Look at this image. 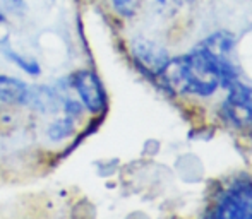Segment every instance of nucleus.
<instances>
[{
    "label": "nucleus",
    "instance_id": "9d476101",
    "mask_svg": "<svg viewBox=\"0 0 252 219\" xmlns=\"http://www.w3.org/2000/svg\"><path fill=\"white\" fill-rule=\"evenodd\" d=\"M5 54H7V56H9V58L12 60L14 63H16V65H19L21 69L24 70V72L31 74V76H38V74H40V65H38V63L34 62V60L24 58V56L14 54V52H10V50H7Z\"/></svg>",
    "mask_w": 252,
    "mask_h": 219
},
{
    "label": "nucleus",
    "instance_id": "0eeeda50",
    "mask_svg": "<svg viewBox=\"0 0 252 219\" xmlns=\"http://www.w3.org/2000/svg\"><path fill=\"white\" fill-rule=\"evenodd\" d=\"M202 48L209 52L216 58L218 63H228L230 55L235 47V38L228 31H218V33L211 34L209 38H206L201 43Z\"/></svg>",
    "mask_w": 252,
    "mask_h": 219
},
{
    "label": "nucleus",
    "instance_id": "1a4fd4ad",
    "mask_svg": "<svg viewBox=\"0 0 252 219\" xmlns=\"http://www.w3.org/2000/svg\"><path fill=\"white\" fill-rule=\"evenodd\" d=\"M74 125H72V118L70 116H65V118H60L57 122H53L48 129V137L52 140H62L67 139V137L72 134Z\"/></svg>",
    "mask_w": 252,
    "mask_h": 219
},
{
    "label": "nucleus",
    "instance_id": "7ed1b4c3",
    "mask_svg": "<svg viewBox=\"0 0 252 219\" xmlns=\"http://www.w3.org/2000/svg\"><path fill=\"white\" fill-rule=\"evenodd\" d=\"M223 118L239 129H252V89L246 84L235 82L230 86V96L221 107Z\"/></svg>",
    "mask_w": 252,
    "mask_h": 219
},
{
    "label": "nucleus",
    "instance_id": "f8f14e48",
    "mask_svg": "<svg viewBox=\"0 0 252 219\" xmlns=\"http://www.w3.org/2000/svg\"><path fill=\"white\" fill-rule=\"evenodd\" d=\"M63 110H65L67 116L76 118V116H79L81 113H83V105L77 103V101H74V100H65L63 101Z\"/></svg>",
    "mask_w": 252,
    "mask_h": 219
},
{
    "label": "nucleus",
    "instance_id": "20e7f679",
    "mask_svg": "<svg viewBox=\"0 0 252 219\" xmlns=\"http://www.w3.org/2000/svg\"><path fill=\"white\" fill-rule=\"evenodd\" d=\"M70 84L77 91L83 105L91 113H100L106 105L105 89L101 86V81L93 70H77L70 76Z\"/></svg>",
    "mask_w": 252,
    "mask_h": 219
},
{
    "label": "nucleus",
    "instance_id": "f03ea898",
    "mask_svg": "<svg viewBox=\"0 0 252 219\" xmlns=\"http://www.w3.org/2000/svg\"><path fill=\"white\" fill-rule=\"evenodd\" d=\"M213 216L223 219H252V180L233 183L218 200Z\"/></svg>",
    "mask_w": 252,
    "mask_h": 219
},
{
    "label": "nucleus",
    "instance_id": "f257e3e1",
    "mask_svg": "<svg viewBox=\"0 0 252 219\" xmlns=\"http://www.w3.org/2000/svg\"><path fill=\"white\" fill-rule=\"evenodd\" d=\"M168 87L177 93L209 96L220 86V65L201 45L179 58L168 60L159 74Z\"/></svg>",
    "mask_w": 252,
    "mask_h": 219
},
{
    "label": "nucleus",
    "instance_id": "9b49d317",
    "mask_svg": "<svg viewBox=\"0 0 252 219\" xmlns=\"http://www.w3.org/2000/svg\"><path fill=\"white\" fill-rule=\"evenodd\" d=\"M113 7L120 16L130 17L137 9V0H113Z\"/></svg>",
    "mask_w": 252,
    "mask_h": 219
},
{
    "label": "nucleus",
    "instance_id": "ddd939ff",
    "mask_svg": "<svg viewBox=\"0 0 252 219\" xmlns=\"http://www.w3.org/2000/svg\"><path fill=\"white\" fill-rule=\"evenodd\" d=\"M14 2H16V3H21V0H14Z\"/></svg>",
    "mask_w": 252,
    "mask_h": 219
},
{
    "label": "nucleus",
    "instance_id": "6e6552de",
    "mask_svg": "<svg viewBox=\"0 0 252 219\" xmlns=\"http://www.w3.org/2000/svg\"><path fill=\"white\" fill-rule=\"evenodd\" d=\"M28 84L9 76H0V101L9 105H24Z\"/></svg>",
    "mask_w": 252,
    "mask_h": 219
},
{
    "label": "nucleus",
    "instance_id": "423d86ee",
    "mask_svg": "<svg viewBox=\"0 0 252 219\" xmlns=\"http://www.w3.org/2000/svg\"><path fill=\"white\" fill-rule=\"evenodd\" d=\"M24 105L38 110V111L52 113L60 108V98L48 86H28Z\"/></svg>",
    "mask_w": 252,
    "mask_h": 219
},
{
    "label": "nucleus",
    "instance_id": "39448f33",
    "mask_svg": "<svg viewBox=\"0 0 252 219\" xmlns=\"http://www.w3.org/2000/svg\"><path fill=\"white\" fill-rule=\"evenodd\" d=\"M130 48H132V55L137 65L146 72L155 74V76H159L163 72V69L170 60L165 48L150 40H134Z\"/></svg>",
    "mask_w": 252,
    "mask_h": 219
}]
</instances>
